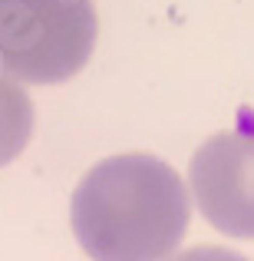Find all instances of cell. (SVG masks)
I'll use <instances>...</instances> for the list:
<instances>
[{
  "instance_id": "1",
  "label": "cell",
  "mask_w": 254,
  "mask_h": 261,
  "mask_svg": "<svg viewBox=\"0 0 254 261\" xmlns=\"http://www.w3.org/2000/svg\"><path fill=\"white\" fill-rule=\"evenodd\" d=\"M188 215L185 182L146 152L96 162L70 205L73 235L93 261H165L182 245Z\"/></svg>"
},
{
  "instance_id": "2",
  "label": "cell",
  "mask_w": 254,
  "mask_h": 261,
  "mask_svg": "<svg viewBox=\"0 0 254 261\" xmlns=\"http://www.w3.org/2000/svg\"><path fill=\"white\" fill-rule=\"evenodd\" d=\"M93 0H0V66L20 83L73 80L96 46Z\"/></svg>"
},
{
  "instance_id": "5",
  "label": "cell",
  "mask_w": 254,
  "mask_h": 261,
  "mask_svg": "<svg viewBox=\"0 0 254 261\" xmlns=\"http://www.w3.org/2000/svg\"><path fill=\"white\" fill-rule=\"evenodd\" d=\"M172 261H251L238 251H228V248H218V245H198V248H188L182 255H175Z\"/></svg>"
},
{
  "instance_id": "4",
  "label": "cell",
  "mask_w": 254,
  "mask_h": 261,
  "mask_svg": "<svg viewBox=\"0 0 254 261\" xmlns=\"http://www.w3.org/2000/svg\"><path fill=\"white\" fill-rule=\"evenodd\" d=\"M33 133V102L20 80L0 66V169L26 149Z\"/></svg>"
},
{
  "instance_id": "3",
  "label": "cell",
  "mask_w": 254,
  "mask_h": 261,
  "mask_svg": "<svg viewBox=\"0 0 254 261\" xmlns=\"http://www.w3.org/2000/svg\"><path fill=\"white\" fill-rule=\"evenodd\" d=\"M188 178L205 222L231 238H254V129L211 136L191 155Z\"/></svg>"
}]
</instances>
